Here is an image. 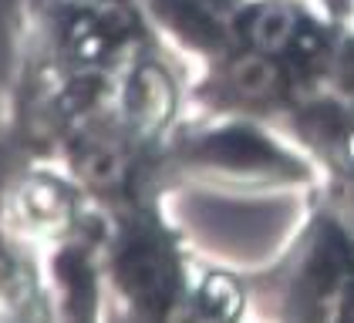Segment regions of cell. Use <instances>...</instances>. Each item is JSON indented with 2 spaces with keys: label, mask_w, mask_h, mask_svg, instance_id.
Listing matches in <instances>:
<instances>
[{
  "label": "cell",
  "mask_w": 354,
  "mask_h": 323,
  "mask_svg": "<svg viewBox=\"0 0 354 323\" xmlns=\"http://www.w3.org/2000/svg\"><path fill=\"white\" fill-rule=\"evenodd\" d=\"M172 111V88L159 68H142L129 91V115L138 128H159Z\"/></svg>",
  "instance_id": "obj_1"
},
{
  "label": "cell",
  "mask_w": 354,
  "mask_h": 323,
  "mask_svg": "<svg viewBox=\"0 0 354 323\" xmlns=\"http://www.w3.org/2000/svg\"><path fill=\"white\" fill-rule=\"evenodd\" d=\"M122 280L138 300H165L169 293V266L152 246H138L122 260Z\"/></svg>",
  "instance_id": "obj_2"
},
{
  "label": "cell",
  "mask_w": 354,
  "mask_h": 323,
  "mask_svg": "<svg viewBox=\"0 0 354 323\" xmlns=\"http://www.w3.org/2000/svg\"><path fill=\"white\" fill-rule=\"evenodd\" d=\"M250 34H253V41H257L263 51H280V48L294 37V17H290L283 7H267V10L257 14Z\"/></svg>",
  "instance_id": "obj_3"
},
{
  "label": "cell",
  "mask_w": 354,
  "mask_h": 323,
  "mask_svg": "<svg viewBox=\"0 0 354 323\" xmlns=\"http://www.w3.org/2000/svg\"><path fill=\"white\" fill-rule=\"evenodd\" d=\"M233 81H236V88H240L243 95L263 98L273 88V81H277V71H273V64L267 57L246 54V57H240V61L233 64Z\"/></svg>",
  "instance_id": "obj_4"
},
{
  "label": "cell",
  "mask_w": 354,
  "mask_h": 323,
  "mask_svg": "<svg viewBox=\"0 0 354 323\" xmlns=\"http://www.w3.org/2000/svg\"><path fill=\"white\" fill-rule=\"evenodd\" d=\"M203 303L216 317H233L240 310V290H236V283L230 276H213L206 283V290H203Z\"/></svg>",
  "instance_id": "obj_5"
},
{
  "label": "cell",
  "mask_w": 354,
  "mask_h": 323,
  "mask_svg": "<svg viewBox=\"0 0 354 323\" xmlns=\"http://www.w3.org/2000/svg\"><path fill=\"white\" fill-rule=\"evenodd\" d=\"M82 172L88 182H95V186H111V182H118L122 179V159L118 155H111V152H102V148H95V152H88L82 162Z\"/></svg>",
  "instance_id": "obj_6"
},
{
  "label": "cell",
  "mask_w": 354,
  "mask_h": 323,
  "mask_svg": "<svg viewBox=\"0 0 354 323\" xmlns=\"http://www.w3.org/2000/svg\"><path fill=\"white\" fill-rule=\"evenodd\" d=\"M24 202H28V209L37 219H48V215H55L61 206H64V195L57 192L55 186H48V182H34V186L24 192Z\"/></svg>",
  "instance_id": "obj_7"
},
{
  "label": "cell",
  "mask_w": 354,
  "mask_h": 323,
  "mask_svg": "<svg viewBox=\"0 0 354 323\" xmlns=\"http://www.w3.org/2000/svg\"><path fill=\"white\" fill-rule=\"evenodd\" d=\"M351 152H354V138H351Z\"/></svg>",
  "instance_id": "obj_8"
}]
</instances>
